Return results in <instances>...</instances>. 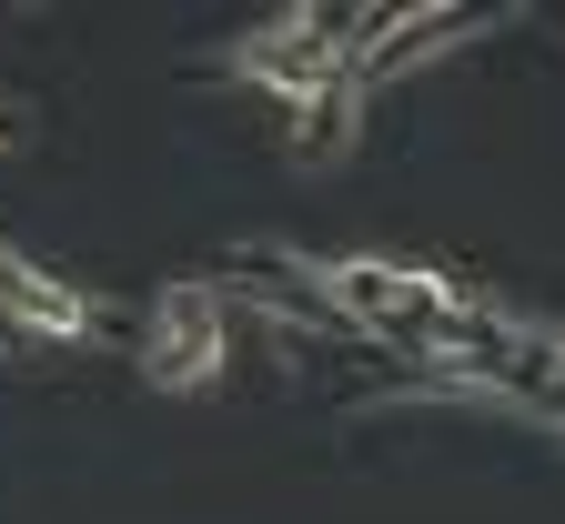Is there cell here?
<instances>
[{
  "instance_id": "6da1fadb",
  "label": "cell",
  "mask_w": 565,
  "mask_h": 524,
  "mask_svg": "<svg viewBox=\"0 0 565 524\" xmlns=\"http://www.w3.org/2000/svg\"><path fill=\"white\" fill-rule=\"evenodd\" d=\"M152 373H172V384H202V373H212V313L192 303V292H182V303H162V353H152Z\"/></svg>"
}]
</instances>
